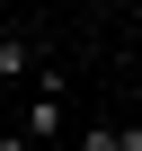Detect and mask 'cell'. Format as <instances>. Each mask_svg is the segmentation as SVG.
I'll use <instances>...</instances> for the list:
<instances>
[{
  "label": "cell",
  "instance_id": "cell-5",
  "mask_svg": "<svg viewBox=\"0 0 142 151\" xmlns=\"http://www.w3.org/2000/svg\"><path fill=\"white\" fill-rule=\"evenodd\" d=\"M133 18H142V0H133Z\"/></svg>",
  "mask_w": 142,
  "mask_h": 151
},
{
  "label": "cell",
  "instance_id": "cell-1",
  "mask_svg": "<svg viewBox=\"0 0 142 151\" xmlns=\"http://www.w3.org/2000/svg\"><path fill=\"white\" fill-rule=\"evenodd\" d=\"M18 133H27L36 151L62 142V62H44L36 80H27V116H18Z\"/></svg>",
  "mask_w": 142,
  "mask_h": 151
},
{
  "label": "cell",
  "instance_id": "cell-2",
  "mask_svg": "<svg viewBox=\"0 0 142 151\" xmlns=\"http://www.w3.org/2000/svg\"><path fill=\"white\" fill-rule=\"evenodd\" d=\"M36 71H44V53H36V36H18V27H9V36H0V89H27Z\"/></svg>",
  "mask_w": 142,
  "mask_h": 151
},
{
  "label": "cell",
  "instance_id": "cell-4",
  "mask_svg": "<svg viewBox=\"0 0 142 151\" xmlns=\"http://www.w3.org/2000/svg\"><path fill=\"white\" fill-rule=\"evenodd\" d=\"M0 151H36V142H27V133H18V124H9V133H0Z\"/></svg>",
  "mask_w": 142,
  "mask_h": 151
},
{
  "label": "cell",
  "instance_id": "cell-3",
  "mask_svg": "<svg viewBox=\"0 0 142 151\" xmlns=\"http://www.w3.org/2000/svg\"><path fill=\"white\" fill-rule=\"evenodd\" d=\"M115 151H142V116H124V124H115Z\"/></svg>",
  "mask_w": 142,
  "mask_h": 151
}]
</instances>
